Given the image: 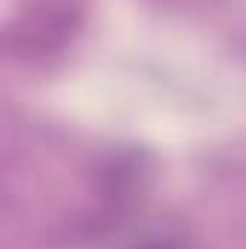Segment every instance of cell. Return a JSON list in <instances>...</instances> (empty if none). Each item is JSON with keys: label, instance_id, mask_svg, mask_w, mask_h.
<instances>
[{"label": "cell", "instance_id": "cell-1", "mask_svg": "<svg viewBox=\"0 0 246 249\" xmlns=\"http://www.w3.org/2000/svg\"><path fill=\"white\" fill-rule=\"evenodd\" d=\"M145 249H165V247H145Z\"/></svg>", "mask_w": 246, "mask_h": 249}]
</instances>
